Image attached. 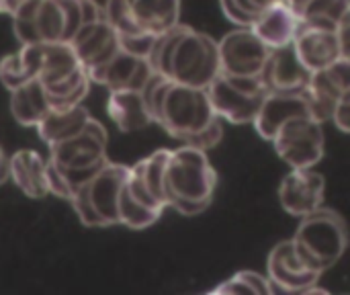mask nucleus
<instances>
[{"instance_id":"obj_4","label":"nucleus","mask_w":350,"mask_h":295,"mask_svg":"<svg viewBox=\"0 0 350 295\" xmlns=\"http://www.w3.org/2000/svg\"><path fill=\"white\" fill-rule=\"evenodd\" d=\"M299 220L295 236L291 238L293 248L308 269L324 275L328 269L338 265L347 253V222L338 211L324 205Z\"/></svg>"},{"instance_id":"obj_18","label":"nucleus","mask_w":350,"mask_h":295,"mask_svg":"<svg viewBox=\"0 0 350 295\" xmlns=\"http://www.w3.org/2000/svg\"><path fill=\"white\" fill-rule=\"evenodd\" d=\"M301 115H310V107H308V99L304 90L301 92H267L252 125L262 140L271 142L277 129L285 121L293 117H301Z\"/></svg>"},{"instance_id":"obj_17","label":"nucleus","mask_w":350,"mask_h":295,"mask_svg":"<svg viewBox=\"0 0 350 295\" xmlns=\"http://www.w3.org/2000/svg\"><path fill=\"white\" fill-rule=\"evenodd\" d=\"M310 70L299 62L293 45H283L269 51L260 80L269 92H301L308 86Z\"/></svg>"},{"instance_id":"obj_27","label":"nucleus","mask_w":350,"mask_h":295,"mask_svg":"<svg viewBox=\"0 0 350 295\" xmlns=\"http://www.w3.org/2000/svg\"><path fill=\"white\" fill-rule=\"evenodd\" d=\"M170 150H156L150 156H146L144 160L131 164V170L135 172V177L139 179V183L144 185V189L148 191V195L160 203L164 209L166 207V199H164V168L168 162Z\"/></svg>"},{"instance_id":"obj_22","label":"nucleus","mask_w":350,"mask_h":295,"mask_svg":"<svg viewBox=\"0 0 350 295\" xmlns=\"http://www.w3.org/2000/svg\"><path fill=\"white\" fill-rule=\"evenodd\" d=\"M107 115L123 133H131L154 123L139 90H109Z\"/></svg>"},{"instance_id":"obj_11","label":"nucleus","mask_w":350,"mask_h":295,"mask_svg":"<svg viewBox=\"0 0 350 295\" xmlns=\"http://www.w3.org/2000/svg\"><path fill=\"white\" fill-rule=\"evenodd\" d=\"M267 277L275 294H328L318 287L322 275L301 263L291 240H283L273 246L267 259Z\"/></svg>"},{"instance_id":"obj_31","label":"nucleus","mask_w":350,"mask_h":295,"mask_svg":"<svg viewBox=\"0 0 350 295\" xmlns=\"http://www.w3.org/2000/svg\"><path fill=\"white\" fill-rule=\"evenodd\" d=\"M221 138H224V127H221V119L219 117H215L203 131H199L195 138H191L189 142H187V146H193V148H199V150H211V148H215L219 142H221Z\"/></svg>"},{"instance_id":"obj_2","label":"nucleus","mask_w":350,"mask_h":295,"mask_svg":"<svg viewBox=\"0 0 350 295\" xmlns=\"http://www.w3.org/2000/svg\"><path fill=\"white\" fill-rule=\"evenodd\" d=\"M142 94L152 121L183 144L203 131L217 117L205 88L176 84L158 74L150 78Z\"/></svg>"},{"instance_id":"obj_23","label":"nucleus","mask_w":350,"mask_h":295,"mask_svg":"<svg viewBox=\"0 0 350 295\" xmlns=\"http://www.w3.org/2000/svg\"><path fill=\"white\" fill-rule=\"evenodd\" d=\"M49 111V97L37 78L10 90V115L18 125L37 127Z\"/></svg>"},{"instance_id":"obj_24","label":"nucleus","mask_w":350,"mask_h":295,"mask_svg":"<svg viewBox=\"0 0 350 295\" xmlns=\"http://www.w3.org/2000/svg\"><path fill=\"white\" fill-rule=\"evenodd\" d=\"M90 117L92 115L88 113V109H84L82 105H76L70 109H51L35 129H37V136L47 146H53V144H59L78 136L86 127Z\"/></svg>"},{"instance_id":"obj_13","label":"nucleus","mask_w":350,"mask_h":295,"mask_svg":"<svg viewBox=\"0 0 350 295\" xmlns=\"http://www.w3.org/2000/svg\"><path fill=\"white\" fill-rule=\"evenodd\" d=\"M326 179L316 168H291L279 185V203L293 216L304 218L324 205Z\"/></svg>"},{"instance_id":"obj_9","label":"nucleus","mask_w":350,"mask_h":295,"mask_svg":"<svg viewBox=\"0 0 350 295\" xmlns=\"http://www.w3.org/2000/svg\"><path fill=\"white\" fill-rule=\"evenodd\" d=\"M107 142V129L100 121L90 117L86 127L78 136L49 146L47 160L66 170H96L109 160Z\"/></svg>"},{"instance_id":"obj_35","label":"nucleus","mask_w":350,"mask_h":295,"mask_svg":"<svg viewBox=\"0 0 350 295\" xmlns=\"http://www.w3.org/2000/svg\"><path fill=\"white\" fill-rule=\"evenodd\" d=\"M27 0H0V14H6L10 16L21 4H25Z\"/></svg>"},{"instance_id":"obj_19","label":"nucleus","mask_w":350,"mask_h":295,"mask_svg":"<svg viewBox=\"0 0 350 295\" xmlns=\"http://www.w3.org/2000/svg\"><path fill=\"white\" fill-rule=\"evenodd\" d=\"M297 27H299V18L285 0H279L262 8L250 25L254 35L269 49H277V47L293 43Z\"/></svg>"},{"instance_id":"obj_16","label":"nucleus","mask_w":350,"mask_h":295,"mask_svg":"<svg viewBox=\"0 0 350 295\" xmlns=\"http://www.w3.org/2000/svg\"><path fill=\"white\" fill-rule=\"evenodd\" d=\"M293 49L299 57V62L310 70H322L330 64H334L340 57H349L338 41V35L334 29L326 27H316V25H304L299 23L295 39H293Z\"/></svg>"},{"instance_id":"obj_37","label":"nucleus","mask_w":350,"mask_h":295,"mask_svg":"<svg viewBox=\"0 0 350 295\" xmlns=\"http://www.w3.org/2000/svg\"><path fill=\"white\" fill-rule=\"evenodd\" d=\"M250 2V6L254 8V12L258 14L262 8H267V6H271V4H275V2H279V0H248Z\"/></svg>"},{"instance_id":"obj_14","label":"nucleus","mask_w":350,"mask_h":295,"mask_svg":"<svg viewBox=\"0 0 350 295\" xmlns=\"http://www.w3.org/2000/svg\"><path fill=\"white\" fill-rule=\"evenodd\" d=\"M156 72L152 70L146 57L127 53L119 49L107 64L88 72L90 82H96L109 90H144L150 78Z\"/></svg>"},{"instance_id":"obj_34","label":"nucleus","mask_w":350,"mask_h":295,"mask_svg":"<svg viewBox=\"0 0 350 295\" xmlns=\"http://www.w3.org/2000/svg\"><path fill=\"white\" fill-rule=\"evenodd\" d=\"M330 119H332L334 127H336L340 133H349L350 131V92L342 94V97L336 101V105H334V109H332Z\"/></svg>"},{"instance_id":"obj_6","label":"nucleus","mask_w":350,"mask_h":295,"mask_svg":"<svg viewBox=\"0 0 350 295\" xmlns=\"http://www.w3.org/2000/svg\"><path fill=\"white\" fill-rule=\"evenodd\" d=\"M129 166L119 162H105L72 197L70 203L78 220L86 228L119 226L117 205L121 189L127 181Z\"/></svg>"},{"instance_id":"obj_1","label":"nucleus","mask_w":350,"mask_h":295,"mask_svg":"<svg viewBox=\"0 0 350 295\" xmlns=\"http://www.w3.org/2000/svg\"><path fill=\"white\" fill-rule=\"evenodd\" d=\"M148 62L158 76L193 88H207L219 74L217 41L180 23L156 35Z\"/></svg>"},{"instance_id":"obj_28","label":"nucleus","mask_w":350,"mask_h":295,"mask_svg":"<svg viewBox=\"0 0 350 295\" xmlns=\"http://www.w3.org/2000/svg\"><path fill=\"white\" fill-rule=\"evenodd\" d=\"M164 211H158V209H152L139 201H135L125 185L121 189V195H119V205H117V218H119V226H125L129 230H146L150 226H154L160 218H162Z\"/></svg>"},{"instance_id":"obj_33","label":"nucleus","mask_w":350,"mask_h":295,"mask_svg":"<svg viewBox=\"0 0 350 295\" xmlns=\"http://www.w3.org/2000/svg\"><path fill=\"white\" fill-rule=\"evenodd\" d=\"M219 8H221L224 16L230 23H234L236 27H250L254 16H256V14H250V12L242 10L234 0H219Z\"/></svg>"},{"instance_id":"obj_12","label":"nucleus","mask_w":350,"mask_h":295,"mask_svg":"<svg viewBox=\"0 0 350 295\" xmlns=\"http://www.w3.org/2000/svg\"><path fill=\"white\" fill-rule=\"evenodd\" d=\"M350 92V57H340L334 64L310 74L304 94L308 99L310 115L324 123L330 119L336 101Z\"/></svg>"},{"instance_id":"obj_3","label":"nucleus","mask_w":350,"mask_h":295,"mask_svg":"<svg viewBox=\"0 0 350 295\" xmlns=\"http://www.w3.org/2000/svg\"><path fill=\"white\" fill-rule=\"evenodd\" d=\"M162 183L166 207L193 218L211 205L217 172L205 150L183 144L180 148L170 150Z\"/></svg>"},{"instance_id":"obj_8","label":"nucleus","mask_w":350,"mask_h":295,"mask_svg":"<svg viewBox=\"0 0 350 295\" xmlns=\"http://www.w3.org/2000/svg\"><path fill=\"white\" fill-rule=\"evenodd\" d=\"M271 144L289 168H316L326 152L322 123L310 115L285 121L273 136Z\"/></svg>"},{"instance_id":"obj_36","label":"nucleus","mask_w":350,"mask_h":295,"mask_svg":"<svg viewBox=\"0 0 350 295\" xmlns=\"http://www.w3.org/2000/svg\"><path fill=\"white\" fill-rule=\"evenodd\" d=\"M8 181V156L4 152V148L0 146V185Z\"/></svg>"},{"instance_id":"obj_29","label":"nucleus","mask_w":350,"mask_h":295,"mask_svg":"<svg viewBox=\"0 0 350 295\" xmlns=\"http://www.w3.org/2000/svg\"><path fill=\"white\" fill-rule=\"evenodd\" d=\"M209 294L226 295H273V285L267 275H260L256 271H238L217 287H213Z\"/></svg>"},{"instance_id":"obj_20","label":"nucleus","mask_w":350,"mask_h":295,"mask_svg":"<svg viewBox=\"0 0 350 295\" xmlns=\"http://www.w3.org/2000/svg\"><path fill=\"white\" fill-rule=\"evenodd\" d=\"M8 181L16 185L29 199H45L47 189V160L35 150H18L8 158Z\"/></svg>"},{"instance_id":"obj_25","label":"nucleus","mask_w":350,"mask_h":295,"mask_svg":"<svg viewBox=\"0 0 350 295\" xmlns=\"http://www.w3.org/2000/svg\"><path fill=\"white\" fill-rule=\"evenodd\" d=\"M41 70V43L21 45L18 51L0 60V82L6 90H14L25 82L39 76Z\"/></svg>"},{"instance_id":"obj_15","label":"nucleus","mask_w":350,"mask_h":295,"mask_svg":"<svg viewBox=\"0 0 350 295\" xmlns=\"http://www.w3.org/2000/svg\"><path fill=\"white\" fill-rule=\"evenodd\" d=\"M68 43L86 72L100 68L121 49L117 31L105 18L84 23Z\"/></svg>"},{"instance_id":"obj_21","label":"nucleus","mask_w":350,"mask_h":295,"mask_svg":"<svg viewBox=\"0 0 350 295\" xmlns=\"http://www.w3.org/2000/svg\"><path fill=\"white\" fill-rule=\"evenodd\" d=\"M125 6L142 33L162 35L180 23L183 0H125Z\"/></svg>"},{"instance_id":"obj_32","label":"nucleus","mask_w":350,"mask_h":295,"mask_svg":"<svg viewBox=\"0 0 350 295\" xmlns=\"http://www.w3.org/2000/svg\"><path fill=\"white\" fill-rule=\"evenodd\" d=\"M117 37H119V47L123 51L146 57V60H148V53H150V49L154 45V39H156V35H148V33H142V35H117Z\"/></svg>"},{"instance_id":"obj_26","label":"nucleus","mask_w":350,"mask_h":295,"mask_svg":"<svg viewBox=\"0 0 350 295\" xmlns=\"http://www.w3.org/2000/svg\"><path fill=\"white\" fill-rule=\"evenodd\" d=\"M293 12L297 14L299 23L316 25L334 29L338 23L350 16V0H285Z\"/></svg>"},{"instance_id":"obj_30","label":"nucleus","mask_w":350,"mask_h":295,"mask_svg":"<svg viewBox=\"0 0 350 295\" xmlns=\"http://www.w3.org/2000/svg\"><path fill=\"white\" fill-rule=\"evenodd\" d=\"M103 14H105V21L117 31V35H142V31L133 25L127 12L125 0H107Z\"/></svg>"},{"instance_id":"obj_5","label":"nucleus","mask_w":350,"mask_h":295,"mask_svg":"<svg viewBox=\"0 0 350 295\" xmlns=\"http://www.w3.org/2000/svg\"><path fill=\"white\" fill-rule=\"evenodd\" d=\"M10 18L21 45L68 43L82 27V6L80 0H27Z\"/></svg>"},{"instance_id":"obj_7","label":"nucleus","mask_w":350,"mask_h":295,"mask_svg":"<svg viewBox=\"0 0 350 295\" xmlns=\"http://www.w3.org/2000/svg\"><path fill=\"white\" fill-rule=\"evenodd\" d=\"M205 90L213 107V113L221 121H228L232 125L252 123L269 92L260 76L242 78L226 74H217Z\"/></svg>"},{"instance_id":"obj_10","label":"nucleus","mask_w":350,"mask_h":295,"mask_svg":"<svg viewBox=\"0 0 350 295\" xmlns=\"http://www.w3.org/2000/svg\"><path fill=\"white\" fill-rule=\"evenodd\" d=\"M269 47L254 35L250 27H236L217 41L219 74L256 78L269 57Z\"/></svg>"}]
</instances>
